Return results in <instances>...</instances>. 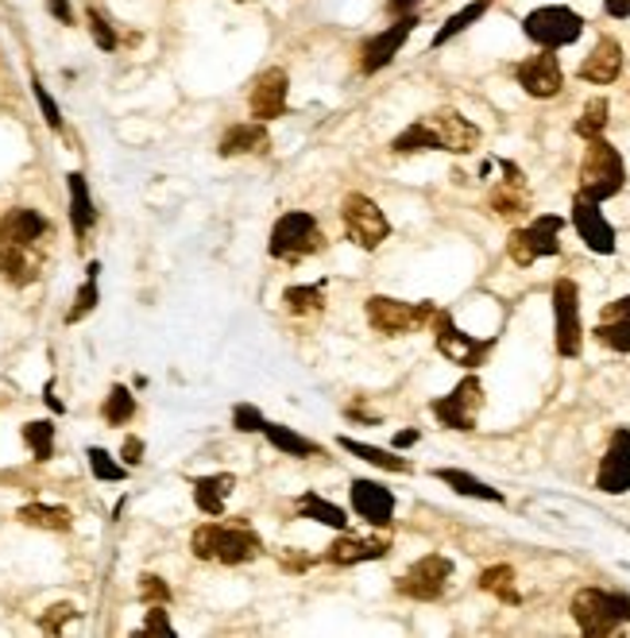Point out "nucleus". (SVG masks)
<instances>
[{
  "label": "nucleus",
  "mask_w": 630,
  "mask_h": 638,
  "mask_svg": "<svg viewBox=\"0 0 630 638\" xmlns=\"http://www.w3.org/2000/svg\"><path fill=\"white\" fill-rule=\"evenodd\" d=\"M190 549L198 562H217L236 569V565H248L264 554V538L248 523H202L190 534Z\"/></svg>",
  "instance_id": "f257e3e1"
},
{
  "label": "nucleus",
  "mask_w": 630,
  "mask_h": 638,
  "mask_svg": "<svg viewBox=\"0 0 630 638\" xmlns=\"http://www.w3.org/2000/svg\"><path fill=\"white\" fill-rule=\"evenodd\" d=\"M585 160H580V191L585 198L592 202H608L616 194H623L627 186V163L619 155V147L611 144L608 136H596V140H585Z\"/></svg>",
  "instance_id": "f03ea898"
},
{
  "label": "nucleus",
  "mask_w": 630,
  "mask_h": 638,
  "mask_svg": "<svg viewBox=\"0 0 630 638\" xmlns=\"http://www.w3.org/2000/svg\"><path fill=\"white\" fill-rule=\"evenodd\" d=\"M572 624L580 627V635L588 638H608L619 627L630 624V596L627 593H608V588H580L569 604Z\"/></svg>",
  "instance_id": "7ed1b4c3"
},
{
  "label": "nucleus",
  "mask_w": 630,
  "mask_h": 638,
  "mask_svg": "<svg viewBox=\"0 0 630 638\" xmlns=\"http://www.w3.org/2000/svg\"><path fill=\"white\" fill-rule=\"evenodd\" d=\"M523 35L541 51H561V47L577 43L585 35V16L572 12L569 4H541L534 12H526Z\"/></svg>",
  "instance_id": "20e7f679"
},
{
  "label": "nucleus",
  "mask_w": 630,
  "mask_h": 638,
  "mask_svg": "<svg viewBox=\"0 0 630 638\" xmlns=\"http://www.w3.org/2000/svg\"><path fill=\"white\" fill-rule=\"evenodd\" d=\"M561 228H565V217H557V213H538L530 225L510 228L507 256L515 259L518 267H530L546 256H561Z\"/></svg>",
  "instance_id": "39448f33"
},
{
  "label": "nucleus",
  "mask_w": 630,
  "mask_h": 638,
  "mask_svg": "<svg viewBox=\"0 0 630 638\" xmlns=\"http://www.w3.org/2000/svg\"><path fill=\"white\" fill-rule=\"evenodd\" d=\"M368 313V326L383 337H406V333H419L433 321L437 306L433 302H403V298H388V295H372L364 302Z\"/></svg>",
  "instance_id": "423d86ee"
},
{
  "label": "nucleus",
  "mask_w": 630,
  "mask_h": 638,
  "mask_svg": "<svg viewBox=\"0 0 630 638\" xmlns=\"http://www.w3.org/2000/svg\"><path fill=\"white\" fill-rule=\"evenodd\" d=\"M321 244H326V233H321L318 217L306 209H290L271 225L267 251H271L275 259H306L313 256V251H321Z\"/></svg>",
  "instance_id": "0eeeda50"
},
{
  "label": "nucleus",
  "mask_w": 630,
  "mask_h": 638,
  "mask_svg": "<svg viewBox=\"0 0 630 638\" xmlns=\"http://www.w3.org/2000/svg\"><path fill=\"white\" fill-rule=\"evenodd\" d=\"M430 329H433V341H437L441 357L453 360V364H461V368H468V372H476V368L484 364V360L492 357V349H495V337L464 333V329L453 321V313H445V310L433 313Z\"/></svg>",
  "instance_id": "6e6552de"
},
{
  "label": "nucleus",
  "mask_w": 630,
  "mask_h": 638,
  "mask_svg": "<svg viewBox=\"0 0 630 638\" xmlns=\"http://www.w3.org/2000/svg\"><path fill=\"white\" fill-rule=\"evenodd\" d=\"M554 344L557 357L577 360L585 349V318H580V287L572 279L554 282Z\"/></svg>",
  "instance_id": "1a4fd4ad"
},
{
  "label": "nucleus",
  "mask_w": 630,
  "mask_h": 638,
  "mask_svg": "<svg viewBox=\"0 0 630 638\" xmlns=\"http://www.w3.org/2000/svg\"><path fill=\"white\" fill-rule=\"evenodd\" d=\"M344 236L357 244L360 251H375L391 236V220L380 209V202H372L368 194H349L341 206Z\"/></svg>",
  "instance_id": "9d476101"
},
{
  "label": "nucleus",
  "mask_w": 630,
  "mask_h": 638,
  "mask_svg": "<svg viewBox=\"0 0 630 638\" xmlns=\"http://www.w3.org/2000/svg\"><path fill=\"white\" fill-rule=\"evenodd\" d=\"M430 411H433V419L441 425H448V430L472 433L479 422V411H484V383H479L476 375H464L448 395L433 399Z\"/></svg>",
  "instance_id": "9b49d317"
},
{
  "label": "nucleus",
  "mask_w": 630,
  "mask_h": 638,
  "mask_svg": "<svg viewBox=\"0 0 630 638\" xmlns=\"http://www.w3.org/2000/svg\"><path fill=\"white\" fill-rule=\"evenodd\" d=\"M448 580H453V562H448L445 554H425L399 577L395 588H399V596H406V600L433 604L445 596Z\"/></svg>",
  "instance_id": "f8f14e48"
},
{
  "label": "nucleus",
  "mask_w": 630,
  "mask_h": 638,
  "mask_svg": "<svg viewBox=\"0 0 630 638\" xmlns=\"http://www.w3.org/2000/svg\"><path fill=\"white\" fill-rule=\"evenodd\" d=\"M414 28H419V16H399L391 28H383L380 35H372L364 43V51H360V70L364 74H380V70H388L391 62L399 59V51L406 47V39L414 35Z\"/></svg>",
  "instance_id": "ddd939ff"
},
{
  "label": "nucleus",
  "mask_w": 630,
  "mask_h": 638,
  "mask_svg": "<svg viewBox=\"0 0 630 638\" xmlns=\"http://www.w3.org/2000/svg\"><path fill=\"white\" fill-rule=\"evenodd\" d=\"M572 228L580 233V240H585L588 251H596V256H616V248H619L616 225L603 217L600 202L577 194V198H572Z\"/></svg>",
  "instance_id": "4468645a"
},
{
  "label": "nucleus",
  "mask_w": 630,
  "mask_h": 638,
  "mask_svg": "<svg viewBox=\"0 0 630 638\" xmlns=\"http://www.w3.org/2000/svg\"><path fill=\"white\" fill-rule=\"evenodd\" d=\"M425 124H430L433 140H437V152H448V155H472L479 147V128L468 121L464 113H456V109H437V113L422 116Z\"/></svg>",
  "instance_id": "2eb2a0df"
},
{
  "label": "nucleus",
  "mask_w": 630,
  "mask_h": 638,
  "mask_svg": "<svg viewBox=\"0 0 630 638\" xmlns=\"http://www.w3.org/2000/svg\"><path fill=\"white\" fill-rule=\"evenodd\" d=\"M515 78H518V85L538 101H549L565 90V70L554 51H538V54H530V59H523L515 66Z\"/></svg>",
  "instance_id": "dca6fc26"
},
{
  "label": "nucleus",
  "mask_w": 630,
  "mask_h": 638,
  "mask_svg": "<svg viewBox=\"0 0 630 638\" xmlns=\"http://www.w3.org/2000/svg\"><path fill=\"white\" fill-rule=\"evenodd\" d=\"M349 495H352V511H357L368 526L388 531V526L395 523V492H391L388 484H380V480H352Z\"/></svg>",
  "instance_id": "f3484780"
},
{
  "label": "nucleus",
  "mask_w": 630,
  "mask_h": 638,
  "mask_svg": "<svg viewBox=\"0 0 630 638\" xmlns=\"http://www.w3.org/2000/svg\"><path fill=\"white\" fill-rule=\"evenodd\" d=\"M287 97H290V78L282 66H271L264 70V74L256 78V85H251L248 93V109L256 121H279L282 113H287Z\"/></svg>",
  "instance_id": "a211bd4d"
},
{
  "label": "nucleus",
  "mask_w": 630,
  "mask_h": 638,
  "mask_svg": "<svg viewBox=\"0 0 630 638\" xmlns=\"http://www.w3.org/2000/svg\"><path fill=\"white\" fill-rule=\"evenodd\" d=\"M499 171L503 178L492 186V194H487V206H492V213H499V217L515 220L530 209V186H526L523 167H515L510 160H499Z\"/></svg>",
  "instance_id": "6ab92c4d"
},
{
  "label": "nucleus",
  "mask_w": 630,
  "mask_h": 638,
  "mask_svg": "<svg viewBox=\"0 0 630 638\" xmlns=\"http://www.w3.org/2000/svg\"><path fill=\"white\" fill-rule=\"evenodd\" d=\"M596 487L603 495L630 492V430L611 433L608 453L600 456V469H596Z\"/></svg>",
  "instance_id": "aec40b11"
},
{
  "label": "nucleus",
  "mask_w": 630,
  "mask_h": 638,
  "mask_svg": "<svg viewBox=\"0 0 630 638\" xmlns=\"http://www.w3.org/2000/svg\"><path fill=\"white\" fill-rule=\"evenodd\" d=\"M623 43H619L616 35H603L600 43L592 47V54H588L585 62H580V82H592V85H611L619 74H623Z\"/></svg>",
  "instance_id": "412c9836"
},
{
  "label": "nucleus",
  "mask_w": 630,
  "mask_h": 638,
  "mask_svg": "<svg viewBox=\"0 0 630 638\" xmlns=\"http://www.w3.org/2000/svg\"><path fill=\"white\" fill-rule=\"evenodd\" d=\"M592 337L603 344V349L619 352V357H627L630 352V295L616 298V302H608L600 310V321H596Z\"/></svg>",
  "instance_id": "4be33fe9"
},
{
  "label": "nucleus",
  "mask_w": 630,
  "mask_h": 638,
  "mask_svg": "<svg viewBox=\"0 0 630 638\" xmlns=\"http://www.w3.org/2000/svg\"><path fill=\"white\" fill-rule=\"evenodd\" d=\"M388 549H391L388 538H352V534L341 531V538H337L333 546L326 549V562L349 569V565L380 562V557H388Z\"/></svg>",
  "instance_id": "5701e85b"
},
{
  "label": "nucleus",
  "mask_w": 630,
  "mask_h": 638,
  "mask_svg": "<svg viewBox=\"0 0 630 638\" xmlns=\"http://www.w3.org/2000/svg\"><path fill=\"white\" fill-rule=\"evenodd\" d=\"M271 147V132H267L264 121H248V124H233V128L220 136L217 155L220 160H240V155H259Z\"/></svg>",
  "instance_id": "b1692460"
},
{
  "label": "nucleus",
  "mask_w": 630,
  "mask_h": 638,
  "mask_svg": "<svg viewBox=\"0 0 630 638\" xmlns=\"http://www.w3.org/2000/svg\"><path fill=\"white\" fill-rule=\"evenodd\" d=\"M47 233H51V220H47L39 209H31V206H16V209H8L4 217H0V236H4V240L23 244V248H35Z\"/></svg>",
  "instance_id": "393cba45"
},
{
  "label": "nucleus",
  "mask_w": 630,
  "mask_h": 638,
  "mask_svg": "<svg viewBox=\"0 0 630 638\" xmlns=\"http://www.w3.org/2000/svg\"><path fill=\"white\" fill-rule=\"evenodd\" d=\"M66 194H70V228H74L78 244H82L93 233V225H97V206H93L90 183H85L82 171H70L66 175Z\"/></svg>",
  "instance_id": "a878e982"
},
{
  "label": "nucleus",
  "mask_w": 630,
  "mask_h": 638,
  "mask_svg": "<svg viewBox=\"0 0 630 638\" xmlns=\"http://www.w3.org/2000/svg\"><path fill=\"white\" fill-rule=\"evenodd\" d=\"M236 487L233 472H213V476H198L194 480V507L209 518H220L228 511V495Z\"/></svg>",
  "instance_id": "bb28decb"
},
{
  "label": "nucleus",
  "mask_w": 630,
  "mask_h": 638,
  "mask_svg": "<svg viewBox=\"0 0 630 638\" xmlns=\"http://www.w3.org/2000/svg\"><path fill=\"white\" fill-rule=\"evenodd\" d=\"M0 279H8L12 287H31L39 279V259L31 256V248L0 236Z\"/></svg>",
  "instance_id": "cd10ccee"
},
{
  "label": "nucleus",
  "mask_w": 630,
  "mask_h": 638,
  "mask_svg": "<svg viewBox=\"0 0 630 638\" xmlns=\"http://www.w3.org/2000/svg\"><path fill=\"white\" fill-rule=\"evenodd\" d=\"M16 518H20L23 526H31V531H47V534H66L70 526H74L70 507H59V503H23V507L16 511Z\"/></svg>",
  "instance_id": "c85d7f7f"
},
{
  "label": "nucleus",
  "mask_w": 630,
  "mask_h": 638,
  "mask_svg": "<svg viewBox=\"0 0 630 638\" xmlns=\"http://www.w3.org/2000/svg\"><path fill=\"white\" fill-rule=\"evenodd\" d=\"M433 476L441 480V484H448L456 495H468V500H484V503H507V495L499 492V487L484 484L479 476H472V472L464 469H433Z\"/></svg>",
  "instance_id": "c756f323"
},
{
  "label": "nucleus",
  "mask_w": 630,
  "mask_h": 638,
  "mask_svg": "<svg viewBox=\"0 0 630 638\" xmlns=\"http://www.w3.org/2000/svg\"><path fill=\"white\" fill-rule=\"evenodd\" d=\"M337 445L344 449V453H352V456H360V461H368V464H375V469H383V472H414V464L406 461V456H399L395 449H380V445H368V441H357V438H337Z\"/></svg>",
  "instance_id": "7c9ffc66"
},
{
  "label": "nucleus",
  "mask_w": 630,
  "mask_h": 638,
  "mask_svg": "<svg viewBox=\"0 0 630 638\" xmlns=\"http://www.w3.org/2000/svg\"><path fill=\"white\" fill-rule=\"evenodd\" d=\"M298 515L302 518H310V523H318V526H329V531H349V511L344 507H337V503H329L326 495H318V492H306V495H298Z\"/></svg>",
  "instance_id": "2f4dec72"
},
{
  "label": "nucleus",
  "mask_w": 630,
  "mask_h": 638,
  "mask_svg": "<svg viewBox=\"0 0 630 638\" xmlns=\"http://www.w3.org/2000/svg\"><path fill=\"white\" fill-rule=\"evenodd\" d=\"M479 593H492L499 604H523V593H518V577L510 565H487L476 577Z\"/></svg>",
  "instance_id": "473e14b6"
},
{
  "label": "nucleus",
  "mask_w": 630,
  "mask_h": 638,
  "mask_svg": "<svg viewBox=\"0 0 630 638\" xmlns=\"http://www.w3.org/2000/svg\"><path fill=\"white\" fill-rule=\"evenodd\" d=\"M259 433H264V438L287 456H318L321 453L318 441L302 438V433L290 430V425H282V422H264V430H259Z\"/></svg>",
  "instance_id": "72a5a7b5"
},
{
  "label": "nucleus",
  "mask_w": 630,
  "mask_h": 638,
  "mask_svg": "<svg viewBox=\"0 0 630 638\" xmlns=\"http://www.w3.org/2000/svg\"><path fill=\"white\" fill-rule=\"evenodd\" d=\"M97 279H101V259H93L90 267H85V282L78 287V295H74V306L66 310V326H78V321H85L93 310H97V302H101V287H97Z\"/></svg>",
  "instance_id": "f704fd0d"
},
{
  "label": "nucleus",
  "mask_w": 630,
  "mask_h": 638,
  "mask_svg": "<svg viewBox=\"0 0 630 638\" xmlns=\"http://www.w3.org/2000/svg\"><path fill=\"white\" fill-rule=\"evenodd\" d=\"M282 306L295 318H313L326 310V282H310V287H287L282 290Z\"/></svg>",
  "instance_id": "c9c22d12"
},
{
  "label": "nucleus",
  "mask_w": 630,
  "mask_h": 638,
  "mask_svg": "<svg viewBox=\"0 0 630 638\" xmlns=\"http://www.w3.org/2000/svg\"><path fill=\"white\" fill-rule=\"evenodd\" d=\"M487 8H492V0H472V4H464L461 12H453V16H448V20L437 28V35H433V47H445V43H453L456 35H464V31H468L472 23L484 20Z\"/></svg>",
  "instance_id": "e433bc0d"
},
{
  "label": "nucleus",
  "mask_w": 630,
  "mask_h": 638,
  "mask_svg": "<svg viewBox=\"0 0 630 638\" xmlns=\"http://www.w3.org/2000/svg\"><path fill=\"white\" fill-rule=\"evenodd\" d=\"M136 395H132V388H124V383H113V391L105 395V403H101V419L109 425H128L136 419Z\"/></svg>",
  "instance_id": "4c0bfd02"
},
{
  "label": "nucleus",
  "mask_w": 630,
  "mask_h": 638,
  "mask_svg": "<svg viewBox=\"0 0 630 638\" xmlns=\"http://www.w3.org/2000/svg\"><path fill=\"white\" fill-rule=\"evenodd\" d=\"M391 152L395 155H419V152H437V140H433V132H430V124L422 121H414V124H406L403 132H399L395 140H391Z\"/></svg>",
  "instance_id": "58836bf2"
},
{
  "label": "nucleus",
  "mask_w": 630,
  "mask_h": 638,
  "mask_svg": "<svg viewBox=\"0 0 630 638\" xmlns=\"http://www.w3.org/2000/svg\"><path fill=\"white\" fill-rule=\"evenodd\" d=\"M608 121H611V101L608 97H592L585 105V113L577 116V124H572V132H577L580 140H596L608 132Z\"/></svg>",
  "instance_id": "ea45409f"
},
{
  "label": "nucleus",
  "mask_w": 630,
  "mask_h": 638,
  "mask_svg": "<svg viewBox=\"0 0 630 638\" xmlns=\"http://www.w3.org/2000/svg\"><path fill=\"white\" fill-rule=\"evenodd\" d=\"M20 438H23V445L31 449V456H35V461H51V456H54V422L51 419L23 422Z\"/></svg>",
  "instance_id": "a19ab883"
},
{
  "label": "nucleus",
  "mask_w": 630,
  "mask_h": 638,
  "mask_svg": "<svg viewBox=\"0 0 630 638\" xmlns=\"http://www.w3.org/2000/svg\"><path fill=\"white\" fill-rule=\"evenodd\" d=\"M85 461H90V472L97 480H105V484H121V480H128V464L124 461H113V453L101 445H90L85 449Z\"/></svg>",
  "instance_id": "79ce46f5"
},
{
  "label": "nucleus",
  "mask_w": 630,
  "mask_h": 638,
  "mask_svg": "<svg viewBox=\"0 0 630 638\" xmlns=\"http://www.w3.org/2000/svg\"><path fill=\"white\" fill-rule=\"evenodd\" d=\"M74 619H78L74 604H54V608H47L43 616H39V631H43V635H62V627L74 624Z\"/></svg>",
  "instance_id": "37998d69"
},
{
  "label": "nucleus",
  "mask_w": 630,
  "mask_h": 638,
  "mask_svg": "<svg viewBox=\"0 0 630 638\" xmlns=\"http://www.w3.org/2000/svg\"><path fill=\"white\" fill-rule=\"evenodd\" d=\"M31 93H35L39 109H43L47 128H51V132H62V109H59V101H54L51 93H47V85L39 82V78H31Z\"/></svg>",
  "instance_id": "c03bdc74"
},
{
  "label": "nucleus",
  "mask_w": 630,
  "mask_h": 638,
  "mask_svg": "<svg viewBox=\"0 0 630 638\" xmlns=\"http://www.w3.org/2000/svg\"><path fill=\"white\" fill-rule=\"evenodd\" d=\"M85 20H90V35H93V43H97L101 51H116V43H121V39H116L113 23H109L105 16L97 12V8H90V12H85Z\"/></svg>",
  "instance_id": "a18cd8bd"
},
{
  "label": "nucleus",
  "mask_w": 630,
  "mask_h": 638,
  "mask_svg": "<svg viewBox=\"0 0 630 638\" xmlns=\"http://www.w3.org/2000/svg\"><path fill=\"white\" fill-rule=\"evenodd\" d=\"M171 585L163 577H155V573H144V577H140V600L147 604V608H152V604H171Z\"/></svg>",
  "instance_id": "49530a36"
},
{
  "label": "nucleus",
  "mask_w": 630,
  "mask_h": 638,
  "mask_svg": "<svg viewBox=\"0 0 630 638\" xmlns=\"http://www.w3.org/2000/svg\"><path fill=\"white\" fill-rule=\"evenodd\" d=\"M140 635L175 638V624L167 619V604H152V611H147V619H144V627H140Z\"/></svg>",
  "instance_id": "de8ad7c7"
},
{
  "label": "nucleus",
  "mask_w": 630,
  "mask_h": 638,
  "mask_svg": "<svg viewBox=\"0 0 630 638\" xmlns=\"http://www.w3.org/2000/svg\"><path fill=\"white\" fill-rule=\"evenodd\" d=\"M264 414H259V407H251V403H236L233 407V430H240V433H259L264 430Z\"/></svg>",
  "instance_id": "09e8293b"
},
{
  "label": "nucleus",
  "mask_w": 630,
  "mask_h": 638,
  "mask_svg": "<svg viewBox=\"0 0 630 638\" xmlns=\"http://www.w3.org/2000/svg\"><path fill=\"white\" fill-rule=\"evenodd\" d=\"M121 461L128 464V469H136V464H144V438H136V433H128L121 445Z\"/></svg>",
  "instance_id": "8fccbe9b"
},
{
  "label": "nucleus",
  "mask_w": 630,
  "mask_h": 638,
  "mask_svg": "<svg viewBox=\"0 0 630 638\" xmlns=\"http://www.w3.org/2000/svg\"><path fill=\"white\" fill-rule=\"evenodd\" d=\"M47 12L59 23H74V4H70V0H47Z\"/></svg>",
  "instance_id": "3c124183"
},
{
  "label": "nucleus",
  "mask_w": 630,
  "mask_h": 638,
  "mask_svg": "<svg viewBox=\"0 0 630 638\" xmlns=\"http://www.w3.org/2000/svg\"><path fill=\"white\" fill-rule=\"evenodd\" d=\"M603 12H608L611 20H627V16H630V0H603Z\"/></svg>",
  "instance_id": "603ef678"
},
{
  "label": "nucleus",
  "mask_w": 630,
  "mask_h": 638,
  "mask_svg": "<svg viewBox=\"0 0 630 638\" xmlns=\"http://www.w3.org/2000/svg\"><path fill=\"white\" fill-rule=\"evenodd\" d=\"M419 4L422 0H388V12L391 16H411V12H419Z\"/></svg>",
  "instance_id": "864d4df0"
},
{
  "label": "nucleus",
  "mask_w": 630,
  "mask_h": 638,
  "mask_svg": "<svg viewBox=\"0 0 630 638\" xmlns=\"http://www.w3.org/2000/svg\"><path fill=\"white\" fill-rule=\"evenodd\" d=\"M419 438H422L419 430H399L395 441H391V449H411V445H419Z\"/></svg>",
  "instance_id": "5fc2aeb1"
},
{
  "label": "nucleus",
  "mask_w": 630,
  "mask_h": 638,
  "mask_svg": "<svg viewBox=\"0 0 630 638\" xmlns=\"http://www.w3.org/2000/svg\"><path fill=\"white\" fill-rule=\"evenodd\" d=\"M43 399H47V407H51L54 414H62L66 407H62V399L54 395V380H47V388H43Z\"/></svg>",
  "instance_id": "6e6d98bb"
},
{
  "label": "nucleus",
  "mask_w": 630,
  "mask_h": 638,
  "mask_svg": "<svg viewBox=\"0 0 630 638\" xmlns=\"http://www.w3.org/2000/svg\"><path fill=\"white\" fill-rule=\"evenodd\" d=\"M282 565H287V569L302 573V569H310V557H302V554H298V557H282Z\"/></svg>",
  "instance_id": "4d7b16f0"
}]
</instances>
